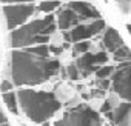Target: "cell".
<instances>
[{
  "label": "cell",
  "instance_id": "1",
  "mask_svg": "<svg viewBox=\"0 0 131 126\" xmlns=\"http://www.w3.org/2000/svg\"><path fill=\"white\" fill-rule=\"evenodd\" d=\"M11 65L13 85L16 86H36L45 83L60 69L57 58L40 57L26 51H14Z\"/></svg>",
  "mask_w": 131,
  "mask_h": 126
},
{
  "label": "cell",
  "instance_id": "2",
  "mask_svg": "<svg viewBox=\"0 0 131 126\" xmlns=\"http://www.w3.org/2000/svg\"><path fill=\"white\" fill-rule=\"evenodd\" d=\"M16 95H17V105H20L25 115L34 123L46 121L62 106L54 92L20 89Z\"/></svg>",
  "mask_w": 131,
  "mask_h": 126
},
{
  "label": "cell",
  "instance_id": "3",
  "mask_svg": "<svg viewBox=\"0 0 131 126\" xmlns=\"http://www.w3.org/2000/svg\"><path fill=\"white\" fill-rule=\"evenodd\" d=\"M56 31L54 16H46L43 19L32 20L23 26L13 29L11 46L13 48H28L32 45H46L49 35Z\"/></svg>",
  "mask_w": 131,
  "mask_h": 126
},
{
  "label": "cell",
  "instance_id": "4",
  "mask_svg": "<svg viewBox=\"0 0 131 126\" xmlns=\"http://www.w3.org/2000/svg\"><path fill=\"white\" fill-rule=\"evenodd\" d=\"M52 126H102V117L90 106H77L65 112Z\"/></svg>",
  "mask_w": 131,
  "mask_h": 126
},
{
  "label": "cell",
  "instance_id": "5",
  "mask_svg": "<svg viewBox=\"0 0 131 126\" xmlns=\"http://www.w3.org/2000/svg\"><path fill=\"white\" fill-rule=\"evenodd\" d=\"M113 75V91L122 97L125 102H129L131 98V88H129V77H131V63L129 61H123L119 63L117 71L111 74Z\"/></svg>",
  "mask_w": 131,
  "mask_h": 126
},
{
  "label": "cell",
  "instance_id": "6",
  "mask_svg": "<svg viewBox=\"0 0 131 126\" xmlns=\"http://www.w3.org/2000/svg\"><path fill=\"white\" fill-rule=\"evenodd\" d=\"M32 14H34L32 5H5L3 6V16L6 20V28L9 31L16 29L17 26L25 23Z\"/></svg>",
  "mask_w": 131,
  "mask_h": 126
},
{
  "label": "cell",
  "instance_id": "7",
  "mask_svg": "<svg viewBox=\"0 0 131 126\" xmlns=\"http://www.w3.org/2000/svg\"><path fill=\"white\" fill-rule=\"evenodd\" d=\"M102 29H105V22L102 19L94 20L90 25H77L74 26V29L70 31H63V37L67 42H85L86 39L99 34Z\"/></svg>",
  "mask_w": 131,
  "mask_h": 126
},
{
  "label": "cell",
  "instance_id": "8",
  "mask_svg": "<svg viewBox=\"0 0 131 126\" xmlns=\"http://www.w3.org/2000/svg\"><path fill=\"white\" fill-rule=\"evenodd\" d=\"M106 60H108V57H106L105 52H97V54L85 52L80 57H77L74 65H76V68L79 71V75L82 74V77H88L91 72H94L99 68V65L106 63Z\"/></svg>",
  "mask_w": 131,
  "mask_h": 126
},
{
  "label": "cell",
  "instance_id": "9",
  "mask_svg": "<svg viewBox=\"0 0 131 126\" xmlns=\"http://www.w3.org/2000/svg\"><path fill=\"white\" fill-rule=\"evenodd\" d=\"M106 117L119 126H129V118H131V103L129 102H123L120 103L113 112H106Z\"/></svg>",
  "mask_w": 131,
  "mask_h": 126
},
{
  "label": "cell",
  "instance_id": "10",
  "mask_svg": "<svg viewBox=\"0 0 131 126\" xmlns=\"http://www.w3.org/2000/svg\"><path fill=\"white\" fill-rule=\"evenodd\" d=\"M68 8L71 11H74L79 19H94V20L100 19L99 11L93 5L83 2V0H74V2H70L68 3Z\"/></svg>",
  "mask_w": 131,
  "mask_h": 126
},
{
  "label": "cell",
  "instance_id": "11",
  "mask_svg": "<svg viewBox=\"0 0 131 126\" xmlns=\"http://www.w3.org/2000/svg\"><path fill=\"white\" fill-rule=\"evenodd\" d=\"M79 17L74 11H71L70 8H65L63 11H60L59 17H57V26L62 29V31H68L70 28L73 26H77L79 25Z\"/></svg>",
  "mask_w": 131,
  "mask_h": 126
},
{
  "label": "cell",
  "instance_id": "12",
  "mask_svg": "<svg viewBox=\"0 0 131 126\" xmlns=\"http://www.w3.org/2000/svg\"><path fill=\"white\" fill-rule=\"evenodd\" d=\"M103 46H105L108 51L114 52L116 49H119L120 46H123V40H122V37L117 34L116 29L106 28V29H105V34H103Z\"/></svg>",
  "mask_w": 131,
  "mask_h": 126
},
{
  "label": "cell",
  "instance_id": "13",
  "mask_svg": "<svg viewBox=\"0 0 131 126\" xmlns=\"http://www.w3.org/2000/svg\"><path fill=\"white\" fill-rule=\"evenodd\" d=\"M3 102H5L6 108H8L11 112L19 114V108H17V95H16L13 91H9V92H3Z\"/></svg>",
  "mask_w": 131,
  "mask_h": 126
},
{
  "label": "cell",
  "instance_id": "14",
  "mask_svg": "<svg viewBox=\"0 0 131 126\" xmlns=\"http://www.w3.org/2000/svg\"><path fill=\"white\" fill-rule=\"evenodd\" d=\"M26 52L34 54V55H40V57H48L49 54V46L48 45H36V46H28L25 48Z\"/></svg>",
  "mask_w": 131,
  "mask_h": 126
},
{
  "label": "cell",
  "instance_id": "15",
  "mask_svg": "<svg viewBox=\"0 0 131 126\" xmlns=\"http://www.w3.org/2000/svg\"><path fill=\"white\" fill-rule=\"evenodd\" d=\"M129 55H131V54H129V49H128L125 45L114 51V60H116V61H119V63L129 61Z\"/></svg>",
  "mask_w": 131,
  "mask_h": 126
},
{
  "label": "cell",
  "instance_id": "16",
  "mask_svg": "<svg viewBox=\"0 0 131 126\" xmlns=\"http://www.w3.org/2000/svg\"><path fill=\"white\" fill-rule=\"evenodd\" d=\"M90 46H91L90 42H77V43L73 46V52H74L76 55H82V54L88 52Z\"/></svg>",
  "mask_w": 131,
  "mask_h": 126
},
{
  "label": "cell",
  "instance_id": "17",
  "mask_svg": "<svg viewBox=\"0 0 131 126\" xmlns=\"http://www.w3.org/2000/svg\"><path fill=\"white\" fill-rule=\"evenodd\" d=\"M57 6H59V0H45V2H42V3H40L39 9H40V11H43V12H49V11L56 9Z\"/></svg>",
  "mask_w": 131,
  "mask_h": 126
},
{
  "label": "cell",
  "instance_id": "18",
  "mask_svg": "<svg viewBox=\"0 0 131 126\" xmlns=\"http://www.w3.org/2000/svg\"><path fill=\"white\" fill-rule=\"evenodd\" d=\"M111 74H113V66H99L96 69L97 79H108Z\"/></svg>",
  "mask_w": 131,
  "mask_h": 126
},
{
  "label": "cell",
  "instance_id": "19",
  "mask_svg": "<svg viewBox=\"0 0 131 126\" xmlns=\"http://www.w3.org/2000/svg\"><path fill=\"white\" fill-rule=\"evenodd\" d=\"M116 3L119 6V9L123 14H129V8H131V0H116Z\"/></svg>",
  "mask_w": 131,
  "mask_h": 126
},
{
  "label": "cell",
  "instance_id": "20",
  "mask_svg": "<svg viewBox=\"0 0 131 126\" xmlns=\"http://www.w3.org/2000/svg\"><path fill=\"white\" fill-rule=\"evenodd\" d=\"M68 75H70L71 80H79V71H77L74 63H70V66H68Z\"/></svg>",
  "mask_w": 131,
  "mask_h": 126
},
{
  "label": "cell",
  "instance_id": "21",
  "mask_svg": "<svg viewBox=\"0 0 131 126\" xmlns=\"http://www.w3.org/2000/svg\"><path fill=\"white\" fill-rule=\"evenodd\" d=\"M96 85L100 86V91H105V89L110 88V80L108 79H97L96 80Z\"/></svg>",
  "mask_w": 131,
  "mask_h": 126
},
{
  "label": "cell",
  "instance_id": "22",
  "mask_svg": "<svg viewBox=\"0 0 131 126\" xmlns=\"http://www.w3.org/2000/svg\"><path fill=\"white\" fill-rule=\"evenodd\" d=\"M11 89H13V83L11 82H8V80L2 82V85H0V91L2 92H9Z\"/></svg>",
  "mask_w": 131,
  "mask_h": 126
},
{
  "label": "cell",
  "instance_id": "23",
  "mask_svg": "<svg viewBox=\"0 0 131 126\" xmlns=\"http://www.w3.org/2000/svg\"><path fill=\"white\" fill-rule=\"evenodd\" d=\"M111 111V103L106 100V102H103V105H102V108H100V112L102 114H106V112H110Z\"/></svg>",
  "mask_w": 131,
  "mask_h": 126
},
{
  "label": "cell",
  "instance_id": "24",
  "mask_svg": "<svg viewBox=\"0 0 131 126\" xmlns=\"http://www.w3.org/2000/svg\"><path fill=\"white\" fill-rule=\"evenodd\" d=\"M2 3H29L34 0H0Z\"/></svg>",
  "mask_w": 131,
  "mask_h": 126
},
{
  "label": "cell",
  "instance_id": "25",
  "mask_svg": "<svg viewBox=\"0 0 131 126\" xmlns=\"http://www.w3.org/2000/svg\"><path fill=\"white\" fill-rule=\"evenodd\" d=\"M49 51H52L54 54H62V51H63V49H62V48H56V46H51V48H49Z\"/></svg>",
  "mask_w": 131,
  "mask_h": 126
},
{
  "label": "cell",
  "instance_id": "26",
  "mask_svg": "<svg viewBox=\"0 0 131 126\" xmlns=\"http://www.w3.org/2000/svg\"><path fill=\"white\" fill-rule=\"evenodd\" d=\"M3 123H6V117L3 115L2 111H0V124H3Z\"/></svg>",
  "mask_w": 131,
  "mask_h": 126
},
{
  "label": "cell",
  "instance_id": "27",
  "mask_svg": "<svg viewBox=\"0 0 131 126\" xmlns=\"http://www.w3.org/2000/svg\"><path fill=\"white\" fill-rule=\"evenodd\" d=\"M2 126H9V124H8V123H3V124H2Z\"/></svg>",
  "mask_w": 131,
  "mask_h": 126
},
{
  "label": "cell",
  "instance_id": "28",
  "mask_svg": "<svg viewBox=\"0 0 131 126\" xmlns=\"http://www.w3.org/2000/svg\"><path fill=\"white\" fill-rule=\"evenodd\" d=\"M106 126H111V124H106Z\"/></svg>",
  "mask_w": 131,
  "mask_h": 126
},
{
  "label": "cell",
  "instance_id": "29",
  "mask_svg": "<svg viewBox=\"0 0 131 126\" xmlns=\"http://www.w3.org/2000/svg\"><path fill=\"white\" fill-rule=\"evenodd\" d=\"M0 126H2V124H0Z\"/></svg>",
  "mask_w": 131,
  "mask_h": 126
}]
</instances>
